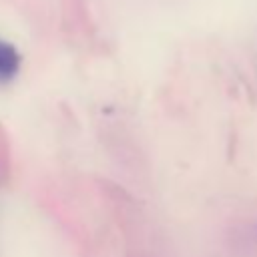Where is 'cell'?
<instances>
[{
	"instance_id": "1",
	"label": "cell",
	"mask_w": 257,
	"mask_h": 257,
	"mask_svg": "<svg viewBox=\"0 0 257 257\" xmlns=\"http://www.w3.org/2000/svg\"><path fill=\"white\" fill-rule=\"evenodd\" d=\"M20 66H22V58L16 46L0 38V82H10L20 72Z\"/></svg>"
}]
</instances>
